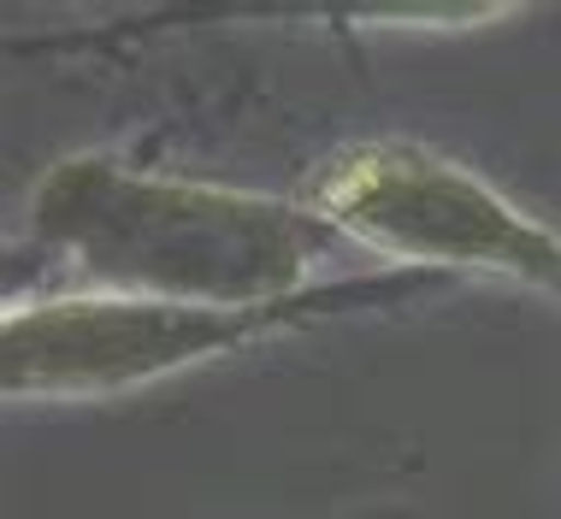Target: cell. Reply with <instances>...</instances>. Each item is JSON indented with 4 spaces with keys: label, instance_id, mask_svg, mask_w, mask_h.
<instances>
[{
    "label": "cell",
    "instance_id": "2",
    "mask_svg": "<svg viewBox=\"0 0 561 519\" xmlns=\"http://www.w3.org/2000/svg\"><path fill=\"white\" fill-rule=\"evenodd\" d=\"M449 278L385 266L367 278H320L296 296L254 308H207V301H148V296H48L7 301L0 319V390L7 402H95L125 395L154 378L190 372L219 355L331 325L348 313H378L437 296Z\"/></svg>",
    "mask_w": 561,
    "mask_h": 519
},
{
    "label": "cell",
    "instance_id": "4",
    "mask_svg": "<svg viewBox=\"0 0 561 519\" xmlns=\"http://www.w3.org/2000/svg\"><path fill=\"white\" fill-rule=\"evenodd\" d=\"M355 519H432L426 508H373V514H355Z\"/></svg>",
    "mask_w": 561,
    "mask_h": 519
},
{
    "label": "cell",
    "instance_id": "1",
    "mask_svg": "<svg viewBox=\"0 0 561 519\" xmlns=\"http://www.w3.org/2000/svg\"><path fill=\"white\" fill-rule=\"evenodd\" d=\"M30 242L54 249L95 296L254 308L320 284L337 231L301 195L136 172L118 154H71L42 172L24 212Z\"/></svg>",
    "mask_w": 561,
    "mask_h": 519
},
{
    "label": "cell",
    "instance_id": "3",
    "mask_svg": "<svg viewBox=\"0 0 561 519\" xmlns=\"http://www.w3.org/2000/svg\"><path fill=\"white\" fill-rule=\"evenodd\" d=\"M337 237L390 266L437 278H503L561 301V231L520 212L496 183L414 136H367L313 165L301 189Z\"/></svg>",
    "mask_w": 561,
    "mask_h": 519
}]
</instances>
